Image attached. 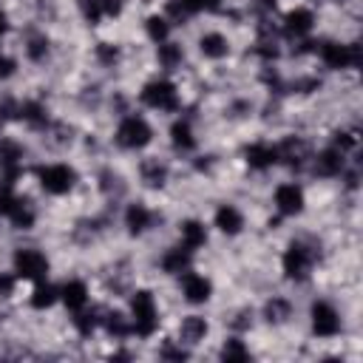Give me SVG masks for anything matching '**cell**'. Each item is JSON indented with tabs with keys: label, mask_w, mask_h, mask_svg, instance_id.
I'll return each mask as SVG.
<instances>
[{
	"label": "cell",
	"mask_w": 363,
	"mask_h": 363,
	"mask_svg": "<svg viewBox=\"0 0 363 363\" xmlns=\"http://www.w3.org/2000/svg\"><path fill=\"white\" fill-rule=\"evenodd\" d=\"M130 329L139 337H150L159 329V309L156 298L147 289H136L130 298Z\"/></svg>",
	"instance_id": "obj_1"
},
{
	"label": "cell",
	"mask_w": 363,
	"mask_h": 363,
	"mask_svg": "<svg viewBox=\"0 0 363 363\" xmlns=\"http://www.w3.org/2000/svg\"><path fill=\"white\" fill-rule=\"evenodd\" d=\"M312 264H315V252H312V247H306L303 241H292V244L284 250L281 267H284V275H286L289 281H306L309 272H312Z\"/></svg>",
	"instance_id": "obj_2"
},
{
	"label": "cell",
	"mask_w": 363,
	"mask_h": 363,
	"mask_svg": "<svg viewBox=\"0 0 363 363\" xmlns=\"http://www.w3.org/2000/svg\"><path fill=\"white\" fill-rule=\"evenodd\" d=\"M37 179H40V187L51 196H62L68 193L74 184H77V170L71 164H62V162H54V164H43L37 170Z\"/></svg>",
	"instance_id": "obj_3"
},
{
	"label": "cell",
	"mask_w": 363,
	"mask_h": 363,
	"mask_svg": "<svg viewBox=\"0 0 363 363\" xmlns=\"http://www.w3.org/2000/svg\"><path fill=\"white\" fill-rule=\"evenodd\" d=\"M139 99H142L147 108H153V111H167V113L179 111V91H176V85L167 82V79H153V82H147V85L142 88Z\"/></svg>",
	"instance_id": "obj_4"
},
{
	"label": "cell",
	"mask_w": 363,
	"mask_h": 363,
	"mask_svg": "<svg viewBox=\"0 0 363 363\" xmlns=\"http://www.w3.org/2000/svg\"><path fill=\"white\" fill-rule=\"evenodd\" d=\"M153 130L142 116H125L116 128V145L125 150H142L145 145H150Z\"/></svg>",
	"instance_id": "obj_5"
},
{
	"label": "cell",
	"mask_w": 363,
	"mask_h": 363,
	"mask_svg": "<svg viewBox=\"0 0 363 363\" xmlns=\"http://www.w3.org/2000/svg\"><path fill=\"white\" fill-rule=\"evenodd\" d=\"M14 275L23 281H45L48 275V258L40 250L23 247L14 252Z\"/></svg>",
	"instance_id": "obj_6"
},
{
	"label": "cell",
	"mask_w": 363,
	"mask_h": 363,
	"mask_svg": "<svg viewBox=\"0 0 363 363\" xmlns=\"http://www.w3.org/2000/svg\"><path fill=\"white\" fill-rule=\"evenodd\" d=\"M320 60L326 68L332 71H343V68H352V65H360V48L357 45H346V43H323L318 48Z\"/></svg>",
	"instance_id": "obj_7"
},
{
	"label": "cell",
	"mask_w": 363,
	"mask_h": 363,
	"mask_svg": "<svg viewBox=\"0 0 363 363\" xmlns=\"http://www.w3.org/2000/svg\"><path fill=\"white\" fill-rule=\"evenodd\" d=\"M309 318H312V332L318 337H335L340 332V315L326 301H315L309 309Z\"/></svg>",
	"instance_id": "obj_8"
},
{
	"label": "cell",
	"mask_w": 363,
	"mask_h": 363,
	"mask_svg": "<svg viewBox=\"0 0 363 363\" xmlns=\"http://www.w3.org/2000/svg\"><path fill=\"white\" fill-rule=\"evenodd\" d=\"M272 199H275V207H278L281 216H298V213H303V204H306L303 190H301V184H295V182L278 184Z\"/></svg>",
	"instance_id": "obj_9"
},
{
	"label": "cell",
	"mask_w": 363,
	"mask_h": 363,
	"mask_svg": "<svg viewBox=\"0 0 363 363\" xmlns=\"http://www.w3.org/2000/svg\"><path fill=\"white\" fill-rule=\"evenodd\" d=\"M182 295H184V301H190V303H204V301H210V295H213V284H210V278L184 269V272H182Z\"/></svg>",
	"instance_id": "obj_10"
},
{
	"label": "cell",
	"mask_w": 363,
	"mask_h": 363,
	"mask_svg": "<svg viewBox=\"0 0 363 363\" xmlns=\"http://www.w3.org/2000/svg\"><path fill=\"white\" fill-rule=\"evenodd\" d=\"M221 9V0H170L167 3V11L173 20H184L190 14H199V11H218Z\"/></svg>",
	"instance_id": "obj_11"
},
{
	"label": "cell",
	"mask_w": 363,
	"mask_h": 363,
	"mask_svg": "<svg viewBox=\"0 0 363 363\" xmlns=\"http://www.w3.org/2000/svg\"><path fill=\"white\" fill-rule=\"evenodd\" d=\"M244 156H247V164H250V167H255V170H269V167L278 162V147H272V145H267V142H252V145H247Z\"/></svg>",
	"instance_id": "obj_12"
},
{
	"label": "cell",
	"mask_w": 363,
	"mask_h": 363,
	"mask_svg": "<svg viewBox=\"0 0 363 363\" xmlns=\"http://www.w3.org/2000/svg\"><path fill=\"white\" fill-rule=\"evenodd\" d=\"M343 150H337V147H326V150H320L318 156H315V173L318 176H323V179H335V176H340L343 173Z\"/></svg>",
	"instance_id": "obj_13"
},
{
	"label": "cell",
	"mask_w": 363,
	"mask_h": 363,
	"mask_svg": "<svg viewBox=\"0 0 363 363\" xmlns=\"http://www.w3.org/2000/svg\"><path fill=\"white\" fill-rule=\"evenodd\" d=\"M315 28V14L309 9H292L284 17V31L289 37H306Z\"/></svg>",
	"instance_id": "obj_14"
},
{
	"label": "cell",
	"mask_w": 363,
	"mask_h": 363,
	"mask_svg": "<svg viewBox=\"0 0 363 363\" xmlns=\"http://www.w3.org/2000/svg\"><path fill=\"white\" fill-rule=\"evenodd\" d=\"M125 227H128V233L130 235H142V233H147L150 227H153V213L145 207V204H128V210H125Z\"/></svg>",
	"instance_id": "obj_15"
},
{
	"label": "cell",
	"mask_w": 363,
	"mask_h": 363,
	"mask_svg": "<svg viewBox=\"0 0 363 363\" xmlns=\"http://www.w3.org/2000/svg\"><path fill=\"white\" fill-rule=\"evenodd\" d=\"M179 235H182V247H187L190 252H196L199 247L207 244V227L199 218H187L179 224Z\"/></svg>",
	"instance_id": "obj_16"
},
{
	"label": "cell",
	"mask_w": 363,
	"mask_h": 363,
	"mask_svg": "<svg viewBox=\"0 0 363 363\" xmlns=\"http://www.w3.org/2000/svg\"><path fill=\"white\" fill-rule=\"evenodd\" d=\"M216 227H218L224 235H238V233L244 230V216H241V210L233 207V204H221V207L216 210Z\"/></svg>",
	"instance_id": "obj_17"
},
{
	"label": "cell",
	"mask_w": 363,
	"mask_h": 363,
	"mask_svg": "<svg viewBox=\"0 0 363 363\" xmlns=\"http://www.w3.org/2000/svg\"><path fill=\"white\" fill-rule=\"evenodd\" d=\"M60 301H62L71 312L85 309V303H88V286H85V281H65V284L60 286Z\"/></svg>",
	"instance_id": "obj_18"
},
{
	"label": "cell",
	"mask_w": 363,
	"mask_h": 363,
	"mask_svg": "<svg viewBox=\"0 0 363 363\" xmlns=\"http://www.w3.org/2000/svg\"><path fill=\"white\" fill-rule=\"evenodd\" d=\"M199 51H201L207 60H221V57H227L230 43H227L224 34H218V31H207V34L199 37Z\"/></svg>",
	"instance_id": "obj_19"
},
{
	"label": "cell",
	"mask_w": 363,
	"mask_h": 363,
	"mask_svg": "<svg viewBox=\"0 0 363 363\" xmlns=\"http://www.w3.org/2000/svg\"><path fill=\"white\" fill-rule=\"evenodd\" d=\"M207 332H210V326H207V320L201 315H187L179 323V335H182L184 343H201L207 337Z\"/></svg>",
	"instance_id": "obj_20"
},
{
	"label": "cell",
	"mask_w": 363,
	"mask_h": 363,
	"mask_svg": "<svg viewBox=\"0 0 363 363\" xmlns=\"http://www.w3.org/2000/svg\"><path fill=\"white\" fill-rule=\"evenodd\" d=\"M170 142H173V147H176V150H182V153H190V150L196 147L193 125H190L187 119H176V122L170 125Z\"/></svg>",
	"instance_id": "obj_21"
},
{
	"label": "cell",
	"mask_w": 363,
	"mask_h": 363,
	"mask_svg": "<svg viewBox=\"0 0 363 363\" xmlns=\"http://www.w3.org/2000/svg\"><path fill=\"white\" fill-rule=\"evenodd\" d=\"M190 250L187 247H173V250H167L164 255H162V269L167 272V275H182L187 267H190Z\"/></svg>",
	"instance_id": "obj_22"
},
{
	"label": "cell",
	"mask_w": 363,
	"mask_h": 363,
	"mask_svg": "<svg viewBox=\"0 0 363 363\" xmlns=\"http://www.w3.org/2000/svg\"><path fill=\"white\" fill-rule=\"evenodd\" d=\"M6 218H9L17 230H31V227H34V210H31L26 201H20V199L11 201V207L6 210Z\"/></svg>",
	"instance_id": "obj_23"
},
{
	"label": "cell",
	"mask_w": 363,
	"mask_h": 363,
	"mask_svg": "<svg viewBox=\"0 0 363 363\" xmlns=\"http://www.w3.org/2000/svg\"><path fill=\"white\" fill-rule=\"evenodd\" d=\"M60 301V289L54 286V284H45V281H37V286H34V292H31V298H28V303L34 306V309H48V306H54Z\"/></svg>",
	"instance_id": "obj_24"
},
{
	"label": "cell",
	"mask_w": 363,
	"mask_h": 363,
	"mask_svg": "<svg viewBox=\"0 0 363 363\" xmlns=\"http://www.w3.org/2000/svg\"><path fill=\"white\" fill-rule=\"evenodd\" d=\"M139 173H142V182H145L147 187H162L164 179H167V167H164L159 159H147V162H142Z\"/></svg>",
	"instance_id": "obj_25"
},
{
	"label": "cell",
	"mask_w": 363,
	"mask_h": 363,
	"mask_svg": "<svg viewBox=\"0 0 363 363\" xmlns=\"http://www.w3.org/2000/svg\"><path fill=\"white\" fill-rule=\"evenodd\" d=\"M17 116H20L23 122H28L31 128H43V125L48 122V113H45V105H43V102H23V105L17 108Z\"/></svg>",
	"instance_id": "obj_26"
},
{
	"label": "cell",
	"mask_w": 363,
	"mask_h": 363,
	"mask_svg": "<svg viewBox=\"0 0 363 363\" xmlns=\"http://www.w3.org/2000/svg\"><path fill=\"white\" fill-rule=\"evenodd\" d=\"M264 318L269 320V323H284V320H289L292 318V303L286 301V298H272V301H267V306H264Z\"/></svg>",
	"instance_id": "obj_27"
},
{
	"label": "cell",
	"mask_w": 363,
	"mask_h": 363,
	"mask_svg": "<svg viewBox=\"0 0 363 363\" xmlns=\"http://www.w3.org/2000/svg\"><path fill=\"white\" fill-rule=\"evenodd\" d=\"M278 159H284L289 167H301V162L306 159V147H303V142H298V139H286V142L278 147Z\"/></svg>",
	"instance_id": "obj_28"
},
{
	"label": "cell",
	"mask_w": 363,
	"mask_h": 363,
	"mask_svg": "<svg viewBox=\"0 0 363 363\" xmlns=\"http://www.w3.org/2000/svg\"><path fill=\"white\" fill-rule=\"evenodd\" d=\"M182 60H184V51H182V45H176V43H159V62H162V68H179L182 65Z\"/></svg>",
	"instance_id": "obj_29"
},
{
	"label": "cell",
	"mask_w": 363,
	"mask_h": 363,
	"mask_svg": "<svg viewBox=\"0 0 363 363\" xmlns=\"http://www.w3.org/2000/svg\"><path fill=\"white\" fill-rule=\"evenodd\" d=\"M102 323H105L108 335H113L116 340H119V337H128V335H130V323L125 320V315H122V312H108V315L102 318Z\"/></svg>",
	"instance_id": "obj_30"
},
{
	"label": "cell",
	"mask_w": 363,
	"mask_h": 363,
	"mask_svg": "<svg viewBox=\"0 0 363 363\" xmlns=\"http://www.w3.org/2000/svg\"><path fill=\"white\" fill-rule=\"evenodd\" d=\"M145 28H147V37H150L153 43H164V40L170 37V23H167L164 17H159V14H153V17H147V23H145Z\"/></svg>",
	"instance_id": "obj_31"
},
{
	"label": "cell",
	"mask_w": 363,
	"mask_h": 363,
	"mask_svg": "<svg viewBox=\"0 0 363 363\" xmlns=\"http://www.w3.org/2000/svg\"><path fill=\"white\" fill-rule=\"evenodd\" d=\"M221 357H224L227 363H241V360L250 357V349H247L238 337H230V340L221 346Z\"/></svg>",
	"instance_id": "obj_32"
},
{
	"label": "cell",
	"mask_w": 363,
	"mask_h": 363,
	"mask_svg": "<svg viewBox=\"0 0 363 363\" xmlns=\"http://www.w3.org/2000/svg\"><path fill=\"white\" fill-rule=\"evenodd\" d=\"M26 54H28V60L43 62L45 54H48V37L45 34H31L28 43H26Z\"/></svg>",
	"instance_id": "obj_33"
},
{
	"label": "cell",
	"mask_w": 363,
	"mask_h": 363,
	"mask_svg": "<svg viewBox=\"0 0 363 363\" xmlns=\"http://www.w3.org/2000/svg\"><path fill=\"white\" fill-rule=\"evenodd\" d=\"M79 3V11H82V17L91 23V26H96L105 14H102V0H77Z\"/></svg>",
	"instance_id": "obj_34"
},
{
	"label": "cell",
	"mask_w": 363,
	"mask_h": 363,
	"mask_svg": "<svg viewBox=\"0 0 363 363\" xmlns=\"http://www.w3.org/2000/svg\"><path fill=\"white\" fill-rule=\"evenodd\" d=\"M96 323H99V318H96L94 312H82V309H79V312H74V326L79 329V335H85V337H88V335L96 329Z\"/></svg>",
	"instance_id": "obj_35"
},
{
	"label": "cell",
	"mask_w": 363,
	"mask_h": 363,
	"mask_svg": "<svg viewBox=\"0 0 363 363\" xmlns=\"http://www.w3.org/2000/svg\"><path fill=\"white\" fill-rule=\"evenodd\" d=\"M96 60H99L102 65H113V62L119 60V48H116L113 43H99V45H96Z\"/></svg>",
	"instance_id": "obj_36"
},
{
	"label": "cell",
	"mask_w": 363,
	"mask_h": 363,
	"mask_svg": "<svg viewBox=\"0 0 363 363\" xmlns=\"http://www.w3.org/2000/svg\"><path fill=\"white\" fill-rule=\"evenodd\" d=\"M14 286H17V275L0 272V298H9V295L14 292Z\"/></svg>",
	"instance_id": "obj_37"
},
{
	"label": "cell",
	"mask_w": 363,
	"mask_h": 363,
	"mask_svg": "<svg viewBox=\"0 0 363 363\" xmlns=\"http://www.w3.org/2000/svg\"><path fill=\"white\" fill-rule=\"evenodd\" d=\"M14 71H17V62H14L11 57L0 54V79H9V77H14Z\"/></svg>",
	"instance_id": "obj_38"
},
{
	"label": "cell",
	"mask_w": 363,
	"mask_h": 363,
	"mask_svg": "<svg viewBox=\"0 0 363 363\" xmlns=\"http://www.w3.org/2000/svg\"><path fill=\"white\" fill-rule=\"evenodd\" d=\"M102 14L119 17V14H122V0H102Z\"/></svg>",
	"instance_id": "obj_39"
},
{
	"label": "cell",
	"mask_w": 363,
	"mask_h": 363,
	"mask_svg": "<svg viewBox=\"0 0 363 363\" xmlns=\"http://www.w3.org/2000/svg\"><path fill=\"white\" fill-rule=\"evenodd\" d=\"M159 354H162L164 360H184V357H187V352H184V349H176V346H164Z\"/></svg>",
	"instance_id": "obj_40"
},
{
	"label": "cell",
	"mask_w": 363,
	"mask_h": 363,
	"mask_svg": "<svg viewBox=\"0 0 363 363\" xmlns=\"http://www.w3.org/2000/svg\"><path fill=\"white\" fill-rule=\"evenodd\" d=\"M6 31H9V17H6V11L0 9V37H3Z\"/></svg>",
	"instance_id": "obj_41"
}]
</instances>
